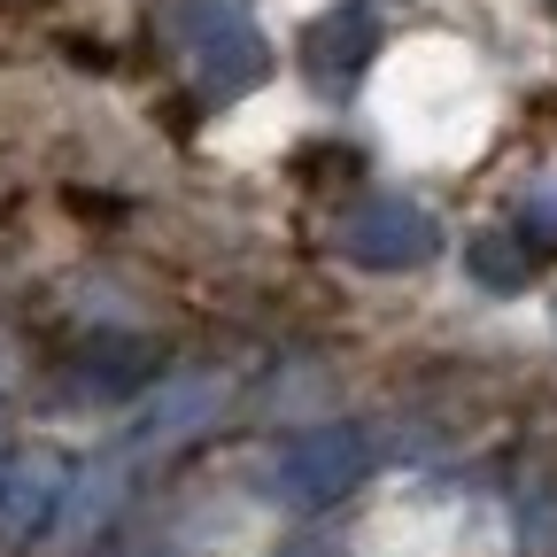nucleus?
I'll return each instance as SVG.
<instances>
[{
    "label": "nucleus",
    "mask_w": 557,
    "mask_h": 557,
    "mask_svg": "<svg viewBox=\"0 0 557 557\" xmlns=\"http://www.w3.org/2000/svg\"><path fill=\"white\" fill-rule=\"evenodd\" d=\"M341 240H348V256L372 263V271H410V263H426L442 248V225L418 201H403V194H372L357 218L341 225Z\"/></svg>",
    "instance_id": "nucleus-2"
},
{
    "label": "nucleus",
    "mask_w": 557,
    "mask_h": 557,
    "mask_svg": "<svg viewBox=\"0 0 557 557\" xmlns=\"http://www.w3.org/2000/svg\"><path fill=\"white\" fill-rule=\"evenodd\" d=\"M472 271L487 278V287H527V256L519 248H496V233L472 248Z\"/></svg>",
    "instance_id": "nucleus-5"
},
{
    "label": "nucleus",
    "mask_w": 557,
    "mask_h": 557,
    "mask_svg": "<svg viewBox=\"0 0 557 557\" xmlns=\"http://www.w3.org/2000/svg\"><path fill=\"white\" fill-rule=\"evenodd\" d=\"M186 39L209 70H225V78H248L263 70V39L256 24L240 16V0H186Z\"/></svg>",
    "instance_id": "nucleus-3"
},
{
    "label": "nucleus",
    "mask_w": 557,
    "mask_h": 557,
    "mask_svg": "<svg viewBox=\"0 0 557 557\" xmlns=\"http://www.w3.org/2000/svg\"><path fill=\"white\" fill-rule=\"evenodd\" d=\"M357 480H364V442L348 434V426H310V434H295L287 449L271 457V472H263V496H271V504H295V511H310V504L348 496Z\"/></svg>",
    "instance_id": "nucleus-1"
},
{
    "label": "nucleus",
    "mask_w": 557,
    "mask_h": 557,
    "mask_svg": "<svg viewBox=\"0 0 557 557\" xmlns=\"http://www.w3.org/2000/svg\"><path fill=\"white\" fill-rule=\"evenodd\" d=\"M318 54L333 62V78H357V62L372 54V9H364V0H348L333 24L310 32V62H318Z\"/></svg>",
    "instance_id": "nucleus-4"
}]
</instances>
